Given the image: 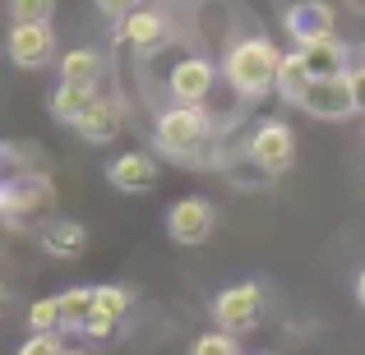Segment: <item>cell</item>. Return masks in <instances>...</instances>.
<instances>
[{"mask_svg": "<svg viewBox=\"0 0 365 355\" xmlns=\"http://www.w3.org/2000/svg\"><path fill=\"white\" fill-rule=\"evenodd\" d=\"M277 65H282V51H277L268 37H241V42L227 46L222 55V79L236 97L255 102L264 92L277 88Z\"/></svg>", "mask_w": 365, "mask_h": 355, "instance_id": "obj_1", "label": "cell"}, {"mask_svg": "<svg viewBox=\"0 0 365 355\" xmlns=\"http://www.w3.org/2000/svg\"><path fill=\"white\" fill-rule=\"evenodd\" d=\"M153 143H158V152H167V157H176V161H208L213 157V143H217L213 116H208L204 107H180V102H171L158 116Z\"/></svg>", "mask_w": 365, "mask_h": 355, "instance_id": "obj_2", "label": "cell"}, {"mask_svg": "<svg viewBox=\"0 0 365 355\" xmlns=\"http://www.w3.org/2000/svg\"><path fill=\"white\" fill-rule=\"evenodd\" d=\"M56 208V185L46 171H14L0 180V222H33V217Z\"/></svg>", "mask_w": 365, "mask_h": 355, "instance_id": "obj_3", "label": "cell"}, {"mask_svg": "<svg viewBox=\"0 0 365 355\" xmlns=\"http://www.w3.org/2000/svg\"><path fill=\"white\" fill-rule=\"evenodd\" d=\"M245 157L255 161L264 176H287L296 161V129L287 120L268 116L250 129V143H245Z\"/></svg>", "mask_w": 365, "mask_h": 355, "instance_id": "obj_4", "label": "cell"}, {"mask_svg": "<svg viewBox=\"0 0 365 355\" xmlns=\"http://www.w3.org/2000/svg\"><path fill=\"white\" fill-rule=\"evenodd\" d=\"M208 314H213V323L222 332H250L259 328V319H264V286L259 282H236L227 286V291L213 295V304H208Z\"/></svg>", "mask_w": 365, "mask_h": 355, "instance_id": "obj_5", "label": "cell"}, {"mask_svg": "<svg viewBox=\"0 0 365 355\" xmlns=\"http://www.w3.org/2000/svg\"><path fill=\"white\" fill-rule=\"evenodd\" d=\"M217 65L208 60V55H185V60L171 65L167 74V97L180 102V107H208V97H213L217 88Z\"/></svg>", "mask_w": 365, "mask_h": 355, "instance_id": "obj_6", "label": "cell"}, {"mask_svg": "<svg viewBox=\"0 0 365 355\" xmlns=\"http://www.w3.org/2000/svg\"><path fill=\"white\" fill-rule=\"evenodd\" d=\"M282 28L296 42V51H301V46H314V42L338 33V9L329 0H292L282 9Z\"/></svg>", "mask_w": 365, "mask_h": 355, "instance_id": "obj_7", "label": "cell"}, {"mask_svg": "<svg viewBox=\"0 0 365 355\" xmlns=\"http://www.w3.org/2000/svg\"><path fill=\"white\" fill-rule=\"evenodd\" d=\"M167 42H171V14L158 5H143L139 14H130L116 28V46H125L134 55H158Z\"/></svg>", "mask_w": 365, "mask_h": 355, "instance_id": "obj_8", "label": "cell"}, {"mask_svg": "<svg viewBox=\"0 0 365 355\" xmlns=\"http://www.w3.org/2000/svg\"><path fill=\"white\" fill-rule=\"evenodd\" d=\"M213 226H217V208L204 194H185L167 208V235L176 245H204L213 235Z\"/></svg>", "mask_w": 365, "mask_h": 355, "instance_id": "obj_9", "label": "cell"}, {"mask_svg": "<svg viewBox=\"0 0 365 355\" xmlns=\"http://www.w3.org/2000/svg\"><path fill=\"white\" fill-rule=\"evenodd\" d=\"M301 111L314 116V120H351L361 111L351 74H342V79H314L310 92H305V102H301Z\"/></svg>", "mask_w": 365, "mask_h": 355, "instance_id": "obj_10", "label": "cell"}, {"mask_svg": "<svg viewBox=\"0 0 365 355\" xmlns=\"http://www.w3.org/2000/svg\"><path fill=\"white\" fill-rule=\"evenodd\" d=\"M5 51L19 70H42V65L61 60V55H56V28L51 23H14Z\"/></svg>", "mask_w": 365, "mask_h": 355, "instance_id": "obj_11", "label": "cell"}, {"mask_svg": "<svg viewBox=\"0 0 365 355\" xmlns=\"http://www.w3.org/2000/svg\"><path fill=\"white\" fill-rule=\"evenodd\" d=\"M107 180L120 189V194H148L153 185H158V161H153V152H120V157L107 161Z\"/></svg>", "mask_w": 365, "mask_h": 355, "instance_id": "obj_12", "label": "cell"}, {"mask_svg": "<svg viewBox=\"0 0 365 355\" xmlns=\"http://www.w3.org/2000/svg\"><path fill=\"white\" fill-rule=\"evenodd\" d=\"M301 55H305V65H310V74L314 79H342V74H351V46L342 42L338 33L333 37H324V42H314V46H301Z\"/></svg>", "mask_w": 365, "mask_h": 355, "instance_id": "obj_13", "label": "cell"}, {"mask_svg": "<svg viewBox=\"0 0 365 355\" xmlns=\"http://www.w3.org/2000/svg\"><path fill=\"white\" fill-rule=\"evenodd\" d=\"M56 65H61V83H74V88H102V74H107L98 46H70Z\"/></svg>", "mask_w": 365, "mask_h": 355, "instance_id": "obj_14", "label": "cell"}, {"mask_svg": "<svg viewBox=\"0 0 365 355\" xmlns=\"http://www.w3.org/2000/svg\"><path fill=\"white\" fill-rule=\"evenodd\" d=\"M310 83H314V74H310V65H305V55L301 51H282V65H277V97L287 102V107H301L305 102V92H310Z\"/></svg>", "mask_w": 365, "mask_h": 355, "instance_id": "obj_15", "label": "cell"}, {"mask_svg": "<svg viewBox=\"0 0 365 355\" xmlns=\"http://www.w3.org/2000/svg\"><path fill=\"white\" fill-rule=\"evenodd\" d=\"M98 97H102L98 88H74V83H56V92H51V116L61 120V124H70V129H79V120L88 116L93 107H98Z\"/></svg>", "mask_w": 365, "mask_h": 355, "instance_id": "obj_16", "label": "cell"}, {"mask_svg": "<svg viewBox=\"0 0 365 355\" xmlns=\"http://www.w3.org/2000/svg\"><path fill=\"white\" fill-rule=\"evenodd\" d=\"M42 249L51 258H79L83 249H88V231H83L79 222H70V217H56L42 231Z\"/></svg>", "mask_w": 365, "mask_h": 355, "instance_id": "obj_17", "label": "cell"}, {"mask_svg": "<svg viewBox=\"0 0 365 355\" xmlns=\"http://www.w3.org/2000/svg\"><path fill=\"white\" fill-rule=\"evenodd\" d=\"M116 129H120V107L111 97H98V107L88 111V116L79 120V134L88 143H107V139H116Z\"/></svg>", "mask_w": 365, "mask_h": 355, "instance_id": "obj_18", "label": "cell"}, {"mask_svg": "<svg viewBox=\"0 0 365 355\" xmlns=\"http://www.w3.org/2000/svg\"><path fill=\"white\" fill-rule=\"evenodd\" d=\"M93 314V286H70L61 291V319H65V332H83Z\"/></svg>", "mask_w": 365, "mask_h": 355, "instance_id": "obj_19", "label": "cell"}, {"mask_svg": "<svg viewBox=\"0 0 365 355\" xmlns=\"http://www.w3.org/2000/svg\"><path fill=\"white\" fill-rule=\"evenodd\" d=\"M93 314H107L120 323L130 314V291L125 286H93Z\"/></svg>", "mask_w": 365, "mask_h": 355, "instance_id": "obj_20", "label": "cell"}, {"mask_svg": "<svg viewBox=\"0 0 365 355\" xmlns=\"http://www.w3.org/2000/svg\"><path fill=\"white\" fill-rule=\"evenodd\" d=\"M28 328H33V332H65V319H61V295L28 304Z\"/></svg>", "mask_w": 365, "mask_h": 355, "instance_id": "obj_21", "label": "cell"}, {"mask_svg": "<svg viewBox=\"0 0 365 355\" xmlns=\"http://www.w3.org/2000/svg\"><path fill=\"white\" fill-rule=\"evenodd\" d=\"M190 355H245V351H241V337H236V332L213 328V332H204V337H195Z\"/></svg>", "mask_w": 365, "mask_h": 355, "instance_id": "obj_22", "label": "cell"}, {"mask_svg": "<svg viewBox=\"0 0 365 355\" xmlns=\"http://www.w3.org/2000/svg\"><path fill=\"white\" fill-rule=\"evenodd\" d=\"M56 0H9V23H51Z\"/></svg>", "mask_w": 365, "mask_h": 355, "instance_id": "obj_23", "label": "cell"}, {"mask_svg": "<svg viewBox=\"0 0 365 355\" xmlns=\"http://www.w3.org/2000/svg\"><path fill=\"white\" fill-rule=\"evenodd\" d=\"M19 355H65V337L61 332H33V337L19 346Z\"/></svg>", "mask_w": 365, "mask_h": 355, "instance_id": "obj_24", "label": "cell"}, {"mask_svg": "<svg viewBox=\"0 0 365 355\" xmlns=\"http://www.w3.org/2000/svg\"><path fill=\"white\" fill-rule=\"evenodd\" d=\"M93 5H98V14H102V18H111V23H125V18L139 14L148 0H93Z\"/></svg>", "mask_w": 365, "mask_h": 355, "instance_id": "obj_25", "label": "cell"}, {"mask_svg": "<svg viewBox=\"0 0 365 355\" xmlns=\"http://www.w3.org/2000/svg\"><path fill=\"white\" fill-rule=\"evenodd\" d=\"M120 323L116 319H107V314H88V323H83V337L88 341H102V337H111Z\"/></svg>", "mask_w": 365, "mask_h": 355, "instance_id": "obj_26", "label": "cell"}, {"mask_svg": "<svg viewBox=\"0 0 365 355\" xmlns=\"http://www.w3.org/2000/svg\"><path fill=\"white\" fill-rule=\"evenodd\" d=\"M351 88H356L361 111H365V60H361V55H356V65H351Z\"/></svg>", "mask_w": 365, "mask_h": 355, "instance_id": "obj_27", "label": "cell"}, {"mask_svg": "<svg viewBox=\"0 0 365 355\" xmlns=\"http://www.w3.org/2000/svg\"><path fill=\"white\" fill-rule=\"evenodd\" d=\"M356 304H361V309H365V267H361V272H356Z\"/></svg>", "mask_w": 365, "mask_h": 355, "instance_id": "obj_28", "label": "cell"}, {"mask_svg": "<svg viewBox=\"0 0 365 355\" xmlns=\"http://www.w3.org/2000/svg\"><path fill=\"white\" fill-rule=\"evenodd\" d=\"M65 355H93L88 346H65Z\"/></svg>", "mask_w": 365, "mask_h": 355, "instance_id": "obj_29", "label": "cell"}, {"mask_svg": "<svg viewBox=\"0 0 365 355\" xmlns=\"http://www.w3.org/2000/svg\"><path fill=\"white\" fill-rule=\"evenodd\" d=\"M5 300H9V291H5V277H0V309H5Z\"/></svg>", "mask_w": 365, "mask_h": 355, "instance_id": "obj_30", "label": "cell"}, {"mask_svg": "<svg viewBox=\"0 0 365 355\" xmlns=\"http://www.w3.org/2000/svg\"><path fill=\"white\" fill-rule=\"evenodd\" d=\"M0 180H5V148H0Z\"/></svg>", "mask_w": 365, "mask_h": 355, "instance_id": "obj_31", "label": "cell"}, {"mask_svg": "<svg viewBox=\"0 0 365 355\" xmlns=\"http://www.w3.org/2000/svg\"><path fill=\"white\" fill-rule=\"evenodd\" d=\"M356 55H361V60H365V42H361V51H356Z\"/></svg>", "mask_w": 365, "mask_h": 355, "instance_id": "obj_32", "label": "cell"}, {"mask_svg": "<svg viewBox=\"0 0 365 355\" xmlns=\"http://www.w3.org/2000/svg\"><path fill=\"white\" fill-rule=\"evenodd\" d=\"M0 60H5V51H0Z\"/></svg>", "mask_w": 365, "mask_h": 355, "instance_id": "obj_33", "label": "cell"}, {"mask_svg": "<svg viewBox=\"0 0 365 355\" xmlns=\"http://www.w3.org/2000/svg\"><path fill=\"white\" fill-rule=\"evenodd\" d=\"M259 355H264V351H259Z\"/></svg>", "mask_w": 365, "mask_h": 355, "instance_id": "obj_34", "label": "cell"}]
</instances>
